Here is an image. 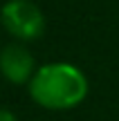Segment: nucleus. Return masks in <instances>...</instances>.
<instances>
[{
	"label": "nucleus",
	"instance_id": "obj_1",
	"mask_svg": "<svg viewBox=\"0 0 119 121\" xmlns=\"http://www.w3.org/2000/svg\"><path fill=\"white\" fill-rule=\"evenodd\" d=\"M29 94L40 108L70 110L88 96V78L70 63H49L31 76Z\"/></svg>",
	"mask_w": 119,
	"mask_h": 121
},
{
	"label": "nucleus",
	"instance_id": "obj_2",
	"mask_svg": "<svg viewBox=\"0 0 119 121\" xmlns=\"http://www.w3.org/2000/svg\"><path fill=\"white\" fill-rule=\"evenodd\" d=\"M4 29L18 40H34L45 29V16L31 0H9L0 11Z\"/></svg>",
	"mask_w": 119,
	"mask_h": 121
},
{
	"label": "nucleus",
	"instance_id": "obj_3",
	"mask_svg": "<svg viewBox=\"0 0 119 121\" xmlns=\"http://www.w3.org/2000/svg\"><path fill=\"white\" fill-rule=\"evenodd\" d=\"M0 74L9 83H16V85L29 83L31 76L36 74L31 52L18 43H11L7 47H2L0 49Z\"/></svg>",
	"mask_w": 119,
	"mask_h": 121
},
{
	"label": "nucleus",
	"instance_id": "obj_4",
	"mask_svg": "<svg viewBox=\"0 0 119 121\" xmlns=\"http://www.w3.org/2000/svg\"><path fill=\"white\" fill-rule=\"evenodd\" d=\"M0 121H16V117H13V112H11V110L0 108Z\"/></svg>",
	"mask_w": 119,
	"mask_h": 121
}]
</instances>
